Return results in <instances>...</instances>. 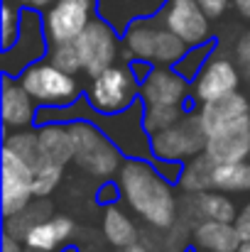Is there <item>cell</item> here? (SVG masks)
Wrapping results in <instances>:
<instances>
[{
  "instance_id": "cell-28",
  "label": "cell",
  "mask_w": 250,
  "mask_h": 252,
  "mask_svg": "<svg viewBox=\"0 0 250 252\" xmlns=\"http://www.w3.org/2000/svg\"><path fill=\"white\" fill-rule=\"evenodd\" d=\"M49 62H52L54 66H59L62 71H69V74H76L79 69H83V59H81V52H79L76 39H69V42H52Z\"/></svg>"
},
{
  "instance_id": "cell-4",
  "label": "cell",
  "mask_w": 250,
  "mask_h": 252,
  "mask_svg": "<svg viewBox=\"0 0 250 252\" xmlns=\"http://www.w3.org/2000/svg\"><path fill=\"white\" fill-rule=\"evenodd\" d=\"M22 86L30 91V95L44 105H64L76 98L79 88L69 71H62L59 66L49 64H30L22 74Z\"/></svg>"
},
{
  "instance_id": "cell-12",
  "label": "cell",
  "mask_w": 250,
  "mask_h": 252,
  "mask_svg": "<svg viewBox=\"0 0 250 252\" xmlns=\"http://www.w3.org/2000/svg\"><path fill=\"white\" fill-rule=\"evenodd\" d=\"M238 81H241V76H238V69L233 66V62L216 57L201 69V76L194 84V95L201 103H209V100L233 93L238 88Z\"/></svg>"
},
{
  "instance_id": "cell-23",
  "label": "cell",
  "mask_w": 250,
  "mask_h": 252,
  "mask_svg": "<svg viewBox=\"0 0 250 252\" xmlns=\"http://www.w3.org/2000/svg\"><path fill=\"white\" fill-rule=\"evenodd\" d=\"M5 147H10L15 155H20L32 167V171H39L42 167L49 164V159L42 152L39 135H35V132H12L5 137Z\"/></svg>"
},
{
  "instance_id": "cell-17",
  "label": "cell",
  "mask_w": 250,
  "mask_h": 252,
  "mask_svg": "<svg viewBox=\"0 0 250 252\" xmlns=\"http://www.w3.org/2000/svg\"><path fill=\"white\" fill-rule=\"evenodd\" d=\"M71 230H74V220L71 218L54 216V218H47L39 225H35L25 235V243L30 245L32 252H52L59 243H64L71 235Z\"/></svg>"
},
{
  "instance_id": "cell-32",
  "label": "cell",
  "mask_w": 250,
  "mask_h": 252,
  "mask_svg": "<svg viewBox=\"0 0 250 252\" xmlns=\"http://www.w3.org/2000/svg\"><path fill=\"white\" fill-rule=\"evenodd\" d=\"M206 54H209V44H206V47H201V44H199L196 54H189V57L184 54V57L177 62V71H179L181 76H194V74H196L194 69L201 64V59H204Z\"/></svg>"
},
{
  "instance_id": "cell-1",
  "label": "cell",
  "mask_w": 250,
  "mask_h": 252,
  "mask_svg": "<svg viewBox=\"0 0 250 252\" xmlns=\"http://www.w3.org/2000/svg\"><path fill=\"white\" fill-rule=\"evenodd\" d=\"M120 189L130 208L155 228H169L177 216V201L169 181L140 159H130L120 169Z\"/></svg>"
},
{
  "instance_id": "cell-11",
  "label": "cell",
  "mask_w": 250,
  "mask_h": 252,
  "mask_svg": "<svg viewBox=\"0 0 250 252\" xmlns=\"http://www.w3.org/2000/svg\"><path fill=\"white\" fill-rule=\"evenodd\" d=\"M37 54H42V25H39V17L35 15V10L30 7V10L22 12L17 44L5 49V54H2L5 74H17L20 69L35 64Z\"/></svg>"
},
{
  "instance_id": "cell-15",
  "label": "cell",
  "mask_w": 250,
  "mask_h": 252,
  "mask_svg": "<svg viewBox=\"0 0 250 252\" xmlns=\"http://www.w3.org/2000/svg\"><path fill=\"white\" fill-rule=\"evenodd\" d=\"M32 95L22 84H12L10 74L2 79V120L7 127H25L35 118Z\"/></svg>"
},
{
  "instance_id": "cell-34",
  "label": "cell",
  "mask_w": 250,
  "mask_h": 252,
  "mask_svg": "<svg viewBox=\"0 0 250 252\" xmlns=\"http://www.w3.org/2000/svg\"><path fill=\"white\" fill-rule=\"evenodd\" d=\"M236 230L243 243H250V203H246L243 211L236 216Z\"/></svg>"
},
{
  "instance_id": "cell-20",
  "label": "cell",
  "mask_w": 250,
  "mask_h": 252,
  "mask_svg": "<svg viewBox=\"0 0 250 252\" xmlns=\"http://www.w3.org/2000/svg\"><path fill=\"white\" fill-rule=\"evenodd\" d=\"M49 213H52V203L49 201H35V203H27L22 211H17L15 216H10V218H5V233H10V235H15L17 240H22L35 225H39L42 220H47L49 218Z\"/></svg>"
},
{
  "instance_id": "cell-6",
  "label": "cell",
  "mask_w": 250,
  "mask_h": 252,
  "mask_svg": "<svg viewBox=\"0 0 250 252\" xmlns=\"http://www.w3.org/2000/svg\"><path fill=\"white\" fill-rule=\"evenodd\" d=\"M216 164L243 162L250 155V113L221 123L206 137L204 150Z\"/></svg>"
},
{
  "instance_id": "cell-37",
  "label": "cell",
  "mask_w": 250,
  "mask_h": 252,
  "mask_svg": "<svg viewBox=\"0 0 250 252\" xmlns=\"http://www.w3.org/2000/svg\"><path fill=\"white\" fill-rule=\"evenodd\" d=\"M17 5H25V7H32V10H42V7H49L54 5L57 0H15Z\"/></svg>"
},
{
  "instance_id": "cell-29",
  "label": "cell",
  "mask_w": 250,
  "mask_h": 252,
  "mask_svg": "<svg viewBox=\"0 0 250 252\" xmlns=\"http://www.w3.org/2000/svg\"><path fill=\"white\" fill-rule=\"evenodd\" d=\"M179 118H181L179 105H147L145 115H143V127H145V132L155 135L160 130H167L169 125H174Z\"/></svg>"
},
{
  "instance_id": "cell-7",
  "label": "cell",
  "mask_w": 250,
  "mask_h": 252,
  "mask_svg": "<svg viewBox=\"0 0 250 252\" xmlns=\"http://www.w3.org/2000/svg\"><path fill=\"white\" fill-rule=\"evenodd\" d=\"M35 196V171L10 147L2 150V216L22 211Z\"/></svg>"
},
{
  "instance_id": "cell-9",
  "label": "cell",
  "mask_w": 250,
  "mask_h": 252,
  "mask_svg": "<svg viewBox=\"0 0 250 252\" xmlns=\"http://www.w3.org/2000/svg\"><path fill=\"white\" fill-rule=\"evenodd\" d=\"M91 12H93V0H57L44 17V30L49 42L76 39L88 27Z\"/></svg>"
},
{
  "instance_id": "cell-33",
  "label": "cell",
  "mask_w": 250,
  "mask_h": 252,
  "mask_svg": "<svg viewBox=\"0 0 250 252\" xmlns=\"http://www.w3.org/2000/svg\"><path fill=\"white\" fill-rule=\"evenodd\" d=\"M236 57H238V64L250 74V30H246V34L238 39V44H236Z\"/></svg>"
},
{
  "instance_id": "cell-2",
  "label": "cell",
  "mask_w": 250,
  "mask_h": 252,
  "mask_svg": "<svg viewBox=\"0 0 250 252\" xmlns=\"http://www.w3.org/2000/svg\"><path fill=\"white\" fill-rule=\"evenodd\" d=\"M206 127L201 123V115H181L174 125L160 130L150 140V150L162 162H179L186 157H196L206 150Z\"/></svg>"
},
{
  "instance_id": "cell-38",
  "label": "cell",
  "mask_w": 250,
  "mask_h": 252,
  "mask_svg": "<svg viewBox=\"0 0 250 252\" xmlns=\"http://www.w3.org/2000/svg\"><path fill=\"white\" fill-rule=\"evenodd\" d=\"M236 7L246 20H250V0H236Z\"/></svg>"
},
{
  "instance_id": "cell-8",
  "label": "cell",
  "mask_w": 250,
  "mask_h": 252,
  "mask_svg": "<svg viewBox=\"0 0 250 252\" xmlns=\"http://www.w3.org/2000/svg\"><path fill=\"white\" fill-rule=\"evenodd\" d=\"M133 93H135V74H130L125 66H108L106 71L93 76L88 98L103 113H120L125 105H130Z\"/></svg>"
},
{
  "instance_id": "cell-31",
  "label": "cell",
  "mask_w": 250,
  "mask_h": 252,
  "mask_svg": "<svg viewBox=\"0 0 250 252\" xmlns=\"http://www.w3.org/2000/svg\"><path fill=\"white\" fill-rule=\"evenodd\" d=\"M20 25H22V12L12 5V0L2 2V49H10L15 37L20 34Z\"/></svg>"
},
{
  "instance_id": "cell-16",
  "label": "cell",
  "mask_w": 250,
  "mask_h": 252,
  "mask_svg": "<svg viewBox=\"0 0 250 252\" xmlns=\"http://www.w3.org/2000/svg\"><path fill=\"white\" fill-rule=\"evenodd\" d=\"M194 240L209 252H238L243 245L236 225H231L228 220H201L199 225H194Z\"/></svg>"
},
{
  "instance_id": "cell-18",
  "label": "cell",
  "mask_w": 250,
  "mask_h": 252,
  "mask_svg": "<svg viewBox=\"0 0 250 252\" xmlns=\"http://www.w3.org/2000/svg\"><path fill=\"white\" fill-rule=\"evenodd\" d=\"M246 113H250L248 98H246L243 93L233 91V93H228V95H223V98H216V100L204 103V110H201L199 115H201V123H204L206 135H209V132H211L214 127H218L221 123L233 120V118L246 115Z\"/></svg>"
},
{
  "instance_id": "cell-35",
  "label": "cell",
  "mask_w": 250,
  "mask_h": 252,
  "mask_svg": "<svg viewBox=\"0 0 250 252\" xmlns=\"http://www.w3.org/2000/svg\"><path fill=\"white\" fill-rule=\"evenodd\" d=\"M228 2H231V0H199V5L204 7V12H206L209 17H221V15L226 12Z\"/></svg>"
},
{
  "instance_id": "cell-5",
  "label": "cell",
  "mask_w": 250,
  "mask_h": 252,
  "mask_svg": "<svg viewBox=\"0 0 250 252\" xmlns=\"http://www.w3.org/2000/svg\"><path fill=\"white\" fill-rule=\"evenodd\" d=\"M76 44H79L83 69H86L88 76H98L101 71L113 66V62L118 57L115 27L103 17L88 22V27L76 37Z\"/></svg>"
},
{
  "instance_id": "cell-26",
  "label": "cell",
  "mask_w": 250,
  "mask_h": 252,
  "mask_svg": "<svg viewBox=\"0 0 250 252\" xmlns=\"http://www.w3.org/2000/svg\"><path fill=\"white\" fill-rule=\"evenodd\" d=\"M214 189L221 191H250V164L243 162H228L216 164L214 169Z\"/></svg>"
},
{
  "instance_id": "cell-36",
  "label": "cell",
  "mask_w": 250,
  "mask_h": 252,
  "mask_svg": "<svg viewBox=\"0 0 250 252\" xmlns=\"http://www.w3.org/2000/svg\"><path fill=\"white\" fill-rule=\"evenodd\" d=\"M2 252H22V248H20V240H17L15 235L5 233V238H2Z\"/></svg>"
},
{
  "instance_id": "cell-30",
  "label": "cell",
  "mask_w": 250,
  "mask_h": 252,
  "mask_svg": "<svg viewBox=\"0 0 250 252\" xmlns=\"http://www.w3.org/2000/svg\"><path fill=\"white\" fill-rule=\"evenodd\" d=\"M62 174H64V167H62V164H52V162H49L47 167H42L39 171H35V196H37V198L49 196V193L57 189Z\"/></svg>"
},
{
  "instance_id": "cell-27",
  "label": "cell",
  "mask_w": 250,
  "mask_h": 252,
  "mask_svg": "<svg viewBox=\"0 0 250 252\" xmlns=\"http://www.w3.org/2000/svg\"><path fill=\"white\" fill-rule=\"evenodd\" d=\"M184 54H186V42H184L177 32H172L169 27L157 30L152 62H157V64H177Z\"/></svg>"
},
{
  "instance_id": "cell-19",
  "label": "cell",
  "mask_w": 250,
  "mask_h": 252,
  "mask_svg": "<svg viewBox=\"0 0 250 252\" xmlns=\"http://www.w3.org/2000/svg\"><path fill=\"white\" fill-rule=\"evenodd\" d=\"M39 145H42V152L44 157L52 162V164H67L74 159V135H71V127H64V125H44L39 132Z\"/></svg>"
},
{
  "instance_id": "cell-13",
  "label": "cell",
  "mask_w": 250,
  "mask_h": 252,
  "mask_svg": "<svg viewBox=\"0 0 250 252\" xmlns=\"http://www.w3.org/2000/svg\"><path fill=\"white\" fill-rule=\"evenodd\" d=\"M140 93L147 105H181V100L186 95V84H184L181 74L155 69L145 76Z\"/></svg>"
},
{
  "instance_id": "cell-25",
  "label": "cell",
  "mask_w": 250,
  "mask_h": 252,
  "mask_svg": "<svg viewBox=\"0 0 250 252\" xmlns=\"http://www.w3.org/2000/svg\"><path fill=\"white\" fill-rule=\"evenodd\" d=\"M191 208H194V216L199 213V218H204V220H228L231 223L236 218V206L223 193L201 191V193H196Z\"/></svg>"
},
{
  "instance_id": "cell-14",
  "label": "cell",
  "mask_w": 250,
  "mask_h": 252,
  "mask_svg": "<svg viewBox=\"0 0 250 252\" xmlns=\"http://www.w3.org/2000/svg\"><path fill=\"white\" fill-rule=\"evenodd\" d=\"M162 5H167V0H98V12L118 32H123L130 20L155 15Z\"/></svg>"
},
{
  "instance_id": "cell-24",
  "label": "cell",
  "mask_w": 250,
  "mask_h": 252,
  "mask_svg": "<svg viewBox=\"0 0 250 252\" xmlns=\"http://www.w3.org/2000/svg\"><path fill=\"white\" fill-rule=\"evenodd\" d=\"M157 30H160V27H152L150 22H143V20L128 25L125 44H128V49L133 52V57H138V59H143V62H152Z\"/></svg>"
},
{
  "instance_id": "cell-39",
  "label": "cell",
  "mask_w": 250,
  "mask_h": 252,
  "mask_svg": "<svg viewBox=\"0 0 250 252\" xmlns=\"http://www.w3.org/2000/svg\"><path fill=\"white\" fill-rule=\"evenodd\" d=\"M123 252H152V250H147L145 245H140V243L135 240L133 245H128V248H123Z\"/></svg>"
},
{
  "instance_id": "cell-41",
  "label": "cell",
  "mask_w": 250,
  "mask_h": 252,
  "mask_svg": "<svg viewBox=\"0 0 250 252\" xmlns=\"http://www.w3.org/2000/svg\"><path fill=\"white\" fill-rule=\"evenodd\" d=\"M206 252H209V250H206Z\"/></svg>"
},
{
  "instance_id": "cell-3",
  "label": "cell",
  "mask_w": 250,
  "mask_h": 252,
  "mask_svg": "<svg viewBox=\"0 0 250 252\" xmlns=\"http://www.w3.org/2000/svg\"><path fill=\"white\" fill-rule=\"evenodd\" d=\"M71 135H74V162L76 167L88 171L91 176L108 179L115 174L120 164V155L115 145L98 132L91 123H71Z\"/></svg>"
},
{
  "instance_id": "cell-40",
  "label": "cell",
  "mask_w": 250,
  "mask_h": 252,
  "mask_svg": "<svg viewBox=\"0 0 250 252\" xmlns=\"http://www.w3.org/2000/svg\"><path fill=\"white\" fill-rule=\"evenodd\" d=\"M238 252H250V243H243V245L238 248Z\"/></svg>"
},
{
  "instance_id": "cell-22",
  "label": "cell",
  "mask_w": 250,
  "mask_h": 252,
  "mask_svg": "<svg viewBox=\"0 0 250 252\" xmlns=\"http://www.w3.org/2000/svg\"><path fill=\"white\" fill-rule=\"evenodd\" d=\"M103 233H106L108 243L115 245V248H128V245H133V243L138 240V233H135L133 220H130L118 206H108V208H106Z\"/></svg>"
},
{
  "instance_id": "cell-10",
  "label": "cell",
  "mask_w": 250,
  "mask_h": 252,
  "mask_svg": "<svg viewBox=\"0 0 250 252\" xmlns=\"http://www.w3.org/2000/svg\"><path fill=\"white\" fill-rule=\"evenodd\" d=\"M165 25L177 32L186 44H204L211 37L209 15L199 5V0H167L165 7Z\"/></svg>"
},
{
  "instance_id": "cell-21",
  "label": "cell",
  "mask_w": 250,
  "mask_h": 252,
  "mask_svg": "<svg viewBox=\"0 0 250 252\" xmlns=\"http://www.w3.org/2000/svg\"><path fill=\"white\" fill-rule=\"evenodd\" d=\"M214 169H216V162L201 152L196 155L186 167H184V174H181V189L189 191V193H201L206 189H214Z\"/></svg>"
}]
</instances>
